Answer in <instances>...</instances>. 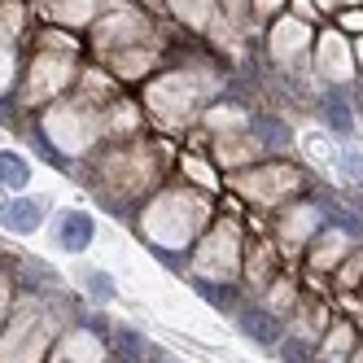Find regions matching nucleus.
<instances>
[{"instance_id": "obj_1", "label": "nucleus", "mask_w": 363, "mask_h": 363, "mask_svg": "<svg viewBox=\"0 0 363 363\" xmlns=\"http://www.w3.org/2000/svg\"><path fill=\"white\" fill-rule=\"evenodd\" d=\"M88 241H92V215L70 211L62 219V250H88Z\"/></svg>"}, {"instance_id": "obj_2", "label": "nucleus", "mask_w": 363, "mask_h": 363, "mask_svg": "<svg viewBox=\"0 0 363 363\" xmlns=\"http://www.w3.org/2000/svg\"><path fill=\"white\" fill-rule=\"evenodd\" d=\"M44 219V206L40 201H13L9 211H5V228L9 232H35Z\"/></svg>"}, {"instance_id": "obj_3", "label": "nucleus", "mask_w": 363, "mask_h": 363, "mask_svg": "<svg viewBox=\"0 0 363 363\" xmlns=\"http://www.w3.org/2000/svg\"><path fill=\"white\" fill-rule=\"evenodd\" d=\"M241 328L254 337V342H263V346H276L280 342V324L272 315H263V311H250V315H241Z\"/></svg>"}, {"instance_id": "obj_4", "label": "nucleus", "mask_w": 363, "mask_h": 363, "mask_svg": "<svg viewBox=\"0 0 363 363\" xmlns=\"http://www.w3.org/2000/svg\"><path fill=\"white\" fill-rule=\"evenodd\" d=\"M0 179H5V189H27V162L22 158H13V153H5V158H0Z\"/></svg>"}, {"instance_id": "obj_5", "label": "nucleus", "mask_w": 363, "mask_h": 363, "mask_svg": "<svg viewBox=\"0 0 363 363\" xmlns=\"http://www.w3.org/2000/svg\"><path fill=\"white\" fill-rule=\"evenodd\" d=\"M324 114H328V123L337 127V132H350V123H354V118H350V110H346V101L337 96V92L328 96V106H324Z\"/></svg>"}, {"instance_id": "obj_6", "label": "nucleus", "mask_w": 363, "mask_h": 363, "mask_svg": "<svg viewBox=\"0 0 363 363\" xmlns=\"http://www.w3.org/2000/svg\"><path fill=\"white\" fill-rule=\"evenodd\" d=\"M201 294L211 298L215 306H228V302H232V289H223V284H219V289H215V284H201Z\"/></svg>"}, {"instance_id": "obj_7", "label": "nucleus", "mask_w": 363, "mask_h": 363, "mask_svg": "<svg viewBox=\"0 0 363 363\" xmlns=\"http://www.w3.org/2000/svg\"><path fill=\"white\" fill-rule=\"evenodd\" d=\"M284 359H289V363H306V346L302 342H284V350H280Z\"/></svg>"}]
</instances>
